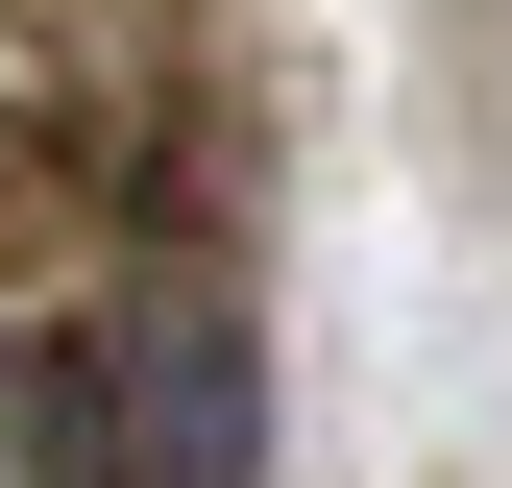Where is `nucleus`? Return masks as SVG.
<instances>
[{
    "mask_svg": "<svg viewBox=\"0 0 512 488\" xmlns=\"http://www.w3.org/2000/svg\"><path fill=\"white\" fill-rule=\"evenodd\" d=\"M98 391H122V464H147V488H244V464H269V366H244L220 293H147V318L98 342Z\"/></svg>",
    "mask_w": 512,
    "mask_h": 488,
    "instance_id": "obj_1",
    "label": "nucleus"
}]
</instances>
